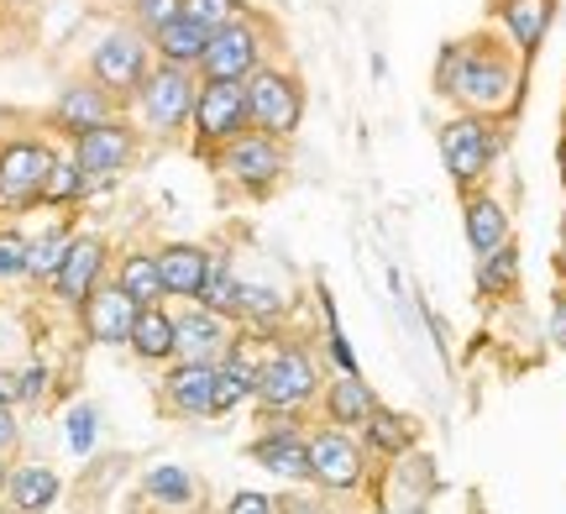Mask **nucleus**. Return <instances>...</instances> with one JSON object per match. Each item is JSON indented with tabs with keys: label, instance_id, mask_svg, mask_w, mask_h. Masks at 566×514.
<instances>
[{
	"label": "nucleus",
	"instance_id": "nucleus-7",
	"mask_svg": "<svg viewBox=\"0 0 566 514\" xmlns=\"http://www.w3.org/2000/svg\"><path fill=\"white\" fill-rule=\"evenodd\" d=\"M499 143H504V132H499L493 116H467L462 111V116H451V122L441 126V164L462 195L483 189L488 168L499 158Z\"/></svg>",
	"mask_w": 566,
	"mask_h": 514
},
{
	"label": "nucleus",
	"instance_id": "nucleus-8",
	"mask_svg": "<svg viewBox=\"0 0 566 514\" xmlns=\"http://www.w3.org/2000/svg\"><path fill=\"white\" fill-rule=\"evenodd\" d=\"M242 132H252V116H247V90L242 84H221V80H200V95H195V116H189V147L195 158H216L226 143H237Z\"/></svg>",
	"mask_w": 566,
	"mask_h": 514
},
{
	"label": "nucleus",
	"instance_id": "nucleus-20",
	"mask_svg": "<svg viewBox=\"0 0 566 514\" xmlns=\"http://www.w3.org/2000/svg\"><path fill=\"white\" fill-rule=\"evenodd\" d=\"M252 462L258 468H268V473L279 478H294V483H310V436H300L289 420L283 426H273V431H263L252 447Z\"/></svg>",
	"mask_w": 566,
	"mask_h": 514
},
{
	"label": "nucleus",
	"instance_id": "nucleus-28",
	"mask_svg": "<svg viewBox=\"0 0 566 514\" xmlns=\"http://www.w3.org/2000/svg\"><path fill=\"white\" fill-rule=\"evenodd\" d=\"M6 494L17 504V514H42L53 510L63 494V483L53 468H42V462H27V468H11V483H6Z\"/></svg>",
	"mask_w": 566,
	"mask_h": 514
},
{
	"label": "nucleus",
	"instance_id": "nucleus-21",
	"mask_svg": "<svg viewBox=\"0 0 566 514\" xmlns=\"http://www.w3.org/2000/svg\"><path fill=\"white\" fill-rule=\"evenodd\" d=\"M205 268H210V248H200V242H163L158 248V273L168 300L195 305V294L205 284Z\"/></svg>",
	"mask_w": 566,
	"mask_h": 514
},
{
	"label": "nucleus",
	"instance_id": "nucleus-15",
	"mask_svg": "<svg viewBox=\"0 0 566 514\" xmlns=\"http://www.w3.org/2000/svg\"><path fill=\"white\" fill-rule=\"evenodd\" d=\"M174 347H179L174 363H221L237 347V336H231L226 315H210L205 305H184L174 315Z\"/></svg>",
	"mask_w": 566,
	"mask_h": 514
},
{
	"label": "nucleus",
	"instance_id": "nucleus-46",
	"mask_svg": "<svg viewBox=\"0 0 566 514\" xmlns=\"http://www.w3.org/2000/svg\"><path fill=\"white\" fill-rule=\"evenodd\" d=\"M556 268L566 273V216H562V258H556Z\"/></svg>",
	"mask_w": 566,
	"mask_h": 514
},
{
	"label": "nucleus",
	"instance_id": "nucleus-41",
	"mask_svg": "<svg viewBox=\"0 0 566 514\" xmlns=\"http://www.w3.org/2000/svg\"><path fill=\"white\" fill-rule=\"evenodd\" d=\"M21 441V426H17V410H11V405H0V457L11 452V447H17Z\"/></svg>",
	"mask_w": 566,
	"mask_h": 514
},
{
	"label": "nucleus",
	"instance_id": "nucleus-17",
	"mask_svg": "<svg viewBox=\"0 0 566 514\" xmlns=\"http://www.w3.org/2000/svg\"><path fill=\"white\" fill-rule=\"evenodd\" d=\"M132 321H137V305H132L111 279L80 305V326L95 347H126V342H132Z\"/></svg>",
	"mask_w": 566,
	"mask_h": 514
},
{
	"label": "nucleus",
	"instance_id": "nucleus-16",
	"mask_svg": "<svg viewBox=\"0 0 566 514\" xmlns=\"http://www.w3.org/2000/svg\"><path fill=\"white\" fill-rule=\"evenodd\" d=\"M493 21H499L509 48L520 53V63H530L556 21V0H493Z\"/></svg>",
	"mask_w": 566,
	"mask_h": 514
},
{
	"label": "nucleus",
	"instance_id": "nucleus-30",
	"mask_svg": "<svg viewBox=\"0 0 566 514\" xmlns=\"http://www.w3.org/2000/svg\"><path fill=\"white\" fill-rule=\"evenodd\" d=\"M142 494L163 504V510H189L195 499H200V478L189 473V468H174V462H163V468H147L142 478Z\"/></svg>",
	"mask_w": 566,
	"mask_h": 514
},
{
	"label": "nucleus",
	"instance_id": "nucleus-22",
	"mask_svg": "<svg viewBox=\"0 0 566 514\" xmlns=\"http://www.w3.org/2000/svg\"><path fill=\"white\" fill-rule=\"evenodd\" d=\"M373 410H378V394H373V384H363V373H342L325 389V420L336 431H363Z\"/></svg>",
	"mask_w": 566,
	"mask_h": 514
},
{
	"label": "nucleus",
	"instance_id": "nucleus-19",
	"mask_svg": "<svg viewBox=\"0 0 566 514\" xmlns=\"http://www.w3.org/2000/svg\"><path fill=\"white\" fill-rule=\"evenodd\" d=\"M462 231H467V248L488 258V252H499L504 242H514V227H509V210L499 195H488V189H472L462 195Z\"/></svg>",
	"mask_w": 566,
	"mask_h": 514
},
{
	"label": "nucleus",
	"instance_id": "nucleus-39",
	"mask_svg": "<svg viewBox=\"0 0 566 514\" xmlns=\"http://www.w3.org/2000/svg\"><path fill=\"white\" fill-rule=\"evenodd\" d=\"M42 389H48V368H42V363H32V368L17 373V399L32 405V399H42Z\"/></svg>",
	"mask_w": 566,
	"mask_h": 514
},
{
	"label": "nucleus",
	"instance_id": "nucleus-26",
	"mask_svg": "<svg viewBox=\"0 0 566 514\" xmlns=\"http://www.w3.org/2000/svg\"><path fill=\"white\" fill-rule=\"evenodd\" d=\"M126 347L137 352L142 363H174L179 347H174V310L168 305H147L137 310V321H132V342Z\"/></svg>",
	"mask_w": 566,
	"mask_h": 514
},
{
	"label": "nucleus",
	"instance_id": "nucleus-29",
	"mask_svg": "<svg viewBox=\"0 0 566 514\" xmlns=\"http://www.w3.org/2000/svg\"><path fill=\"white\" fill-rule=\"evenodd\" d=\"M195 305H205L210 315H226V321L242 315V279H237V268H231L226 252H210V268H205V284L195 294Z\"/></svg>",
	"mask_w": 566,
	"mask_h": 514
},
{
	"label": "nucleus",
	"instance_id": "nucleus-45",
	"mask_svg": "<svg viewBox=\"0 0 566 514\" xmlns=\"http://www.w3.org/2000/svg\"><path fill=\"white\" fill-rule=\"evenodd\" d=\"M556 168H562V185H566V132H562V147H556Z\"/></svg>",
	"mask_w": 566,
	"mask_h": 514
},
{
	"label": "nucleus",
	"instance_id": "nucleus-25",
	"mask_svg": "<svg viewBox=\"0 0 566 514\" xmlns=\"http://www.w3.org/2000/svg\"><path fill=\"white\" fill-rule=\"evenodd\" d=\"M153 42V63H174V69H200L205 59V48H210V32H205L200 21H168L158 38H147Z\"/></svg>",
	"mask_w": 566,
	"mask_h": 514
},
{
	"label": "nucleus",
	"instance_id": "nucleus-6",
	"mask_svg": "<svg viewBox=\"0 0 566 514\" xmlns=\"http://www.w3.org/2000/svg\"><path fill=\"white\" fill-rule=\"evenodd\" d=\"M263 63H273L268 48V21L258 11H242L237 21H226L221 32H210V48L200 59V80H221V84H247Z\"/></svg>",
	"mask_w": 566,
	"mask_h": 514
},
{
	"label": "nucleus",
	"instance_id": "nucleus-2",
	"mask_svg": "<svg viewBox=\"0 0 566 514\" xmlns=\"http://www.w3.org/2000/svg\"><path fill=\"white\" fill-rule=\"evenodd\" d=\"M195 95H200V74L195 69H174V63H153L147 80H142L137 101L126 105L137 116L142 137L153 143H179L189 132V116H195Z\"/></svg>",
	"mask_w": 566,
	"mask_h": 514
},
{
	"label": "nucleus",
	"instance_id": "nucleus-1",
	"mask_svg": "<svg viewBox=\"0 0 566 514\" xmlns=\"http://www.w3.org/2000/svg\"><path fill=\"white\" fill-rule=\"evenodd\" d=\"M525 63L499 32H467L451 38L436 59V95L462 105L467 116H514L520 111Z\"/></svg>",
	"mask_w": 566,
	"mask_h": 514
},
{
	"label": "nucleus",
	"instance_id": "nucleus-10",
	"mask_svg": "<svg viewBox=\"0 0 566 514\" xmlns=\"http://www.w3.org/2000/svg\"><path fill=\"white\" fill-rule=\"evenodd\" d=\"M142 147H147L142 126L132 122V116H116V122H105V126H95V132L74 137L69 153H74V164L90 174V185L101 189V185H111V179H122L126 168L137 164Z\"/></svg>",
	"mask_w": 566,
	"mask_h": 514
},
{
	"label": "nucleus",
	"instance_id": "nucleus-40",
	"mask_svg": "<svg viewBox=\"0 0 566 514\" xmlns=\"http://www.w3.org/2000/svg\"><path fill=\"white\" fill-rule=\"evenodd\" d=\"M551 342L566 352V284L551 294Z\"/></svg>",
	"mask_w": 566,
	"mask_h": 514
},
{
	"label": "nucleus",
	"instance_id": "nucleus-5",
	"mask_svg": "<svg viewBox=\"0 0 566 514\" xmlns=\"http://www.w3.org/2000/svg\"><path fill=\"white\" fill-rule=\"evenodd\" d=\"M147 69H153V42L142 38L132 21H126V27H111L105 38H95L90 59H84V74L101 84L105 95H116V101H122V111L137 101Z\"/></svg>",
	"mask_w": 566,
	"mask_h": 514
},
{
	"label": "nucleus",
	"instance_id": "nucleus-3",
	"mask_svg": "<svg viewBox=\"0 0 566 514\" xmlns=\"http://www.w3.org/2000/svg\"><path fill=\"white\" fill-rule=\"evenodd\" d=\"M59 164V147L42 132H0V216H27L42 206V185Z\"/></svg>",
	"mask_w": 566,
	"mask_h": 514
},
{
	"label": "nucleus",
	"instance_id": "nucleus-47",
	"mask_svg": "<svg viewBox=\"0 0 566 514\" xmlns=\"http://www.w3.org/2000/svg\"><path fill=\"white\" fill-rule=\"evenodd\" d=\"M6 483H11V468H6V457H0V494H6Z\"/></svg>",
	"mask_w": 566,
	"mask_h": 514
},
{
	"label": "nucleus",
	"instance_id": "nucleus-38",
	"mask_svg": "<svg viewBox=\"0 0 566 514\" xmlns=\"http://www.w3.org/2000/svg\"><path fill=\"white\" fill-rule=\"evenodd\" d=\"M226 514H279V504H273L268 494H252V489H242V494H231Z\"/></svg>",
	"mask_w": 566,
	"mask_h": 514
},
{
	"label": "nucleus",
	"instance_id": "nucleus-14",
	"mask_svg": "<svg viewBox=\"0 0 566 514\" xmlns=\"http://www.w3.org/2000/svg\"><path fill=\"white\" fill-rule=\"evenodd\" d=\"M363 473H367V457L346 431L331 426V431L310 436V483L346 494V489H357V483H363Z\"/></svg>",
	"mask_w": 566,
	"mask_h": 514
},
{
	"label": "nucleus",
	"instance_id": "nucleus-42",
	"mask_svg": "<svg viewBox=\"0 0 566 514\" xmlns=\"http://www.w3.org/2000/svg\"><path fill=\"white\" fill-rule=\"evenodd\" d=\"M90 420H95V415H90V410H80V415H74V447H80V452H84V447H90Z\"/></svg>",
	"mask_w": 566,
	"mask_h": 514
},
{
	"label": "nucleus",
	"instance_id": "nucleus-34",
	"mask_svg": "<svg viewBox=\"0 0 566 514\" xmlns=\"http://www.w3.org/2000/svg\"><path fill=\"white\" fill-rule=\"evenodd\" d=\"M27 252H32V237L21 227H0V289L27 284Z\"/></svg>",
	"mask_w": 566,
	"mask_h": 514
},
{
	"label": "nucleus",
	"instance_id": "nucleus-33",
	"mask_svg": "<svg viewBox=\"0 0 566 514\" xmlns=\"http://www.w3.org/2000/svg\"><path fill=\"white\" fill-rule=\"evenodd\" d=\"M514 289H520V248H514V242H504L499 252L478 258V294H488V300H514Z\"/></svg>",
	"mask_w": 566,
	"mask_h": 514
},
{
	"label": "nucleus",
	"instance_id": "nucleus-13",
	"mask_svg": "<svg viewBox=\"0 0 566 514\" xmlns=\"http://www.w3.org/2000/svg\"><path fill=\"white\" fill-rule=\"evenodd\" d=\"M105 268H111V242H105L101 231H80L59 268V279H53V294H59L69 310H80L84 300L105 284Z\"/></svg>",
	"mask_w": 566,
	"mask_h": 514
},
{
	"label": "nucleus",
	"instance_id": "nucleus-18",
	"mask_svg": "<svg viewBox=\"0 0 566 514\" xmlns=\"http://www.w3.org/2000/svg\"><path fill=\"white\" fill-rule=\"evenodd\" d=\"M163 410L184 420L216 415V363H174L163 373Z\"/></svg>",
	"mask_w": 566,
	"mask_h": 514
},
{
	"label": "nucleus",
	"instance_id": "nucleus-12",
	"mask_svg": "<svg viewBox=\"0 0 566 514\" xmlns=\"http://www.w3.org/2000/svg\"><path fill=\"white\" fill-rule=\"evenodd\" d=\"M116 116H126L122 101H116V95H105L90 74H80V80L59 84L53 105L42 111V126L74 143V137H84V132H95V126H105V122H116Z\"/></svg>",
	"mask_w": 566,
	"mask_h": 514
},
{
	"label": "nucleus",
	"instance_id": "nucleus-48",
	"mask_svg": "<svg viewBox=\"0 0 566 514\" xmlns=\"http://www.w3.org/2000/svg\"><path fill=\"white\" fill-rule=\"evenodd\" d=\"M122 6H126V0H122Z\"/></svg>",
	"mask_w": 566,
	"mask_h": 514
},
{
	"label": "nucleus",
	"instance_id": "nucleus-36",
	"mask_svg": "<svg viewBox=\"0 0 566 514\" xmlns=\"http://www.w3.org/2000/svg\"><path fill=\"white\" fill-rule=\"evenodd\" d=\"M283 289H273V284H242V315L237 321H252V326H273L283 315Z\"/></svg>",
	"mask_w": 566,
	"mask_h": 514
},
{
	"label": "nucleus",
	"instance_id": "nucleus-9",
	"mask_svg": "<svg viewBox=\"0 0 566 514\" xmlns=\"http://www.w3.org/2000/svg\"><path fill=\"white\" fill-rule=\"evenodd\" d=\"M210 168H216L221 179H231L242 195L268 200V195L283 185V174H289V143L263 137V132H242L237 143H226L221 153L210 158Z\"/></svg>",
	"mask_w": 566,
	"mask_h": 514
},
{
	"label": "nucleus",
	"instance_id": "nucleus-32",
	"mask_svg": "<svg viewBox=\"0 0 566 514\" xmlns=\"http://www.w3.org/2000/svg\"><path fill=\"white\" fill-rule=\"evenodd\" d=\"M363 441L373 447V452H384V457H405L409 447H415V420L399 415V410H388V405H378V410L367 415Z\"/></svg>",
	"mask_w": 566,
	"mask_h": 514
},
{
	"label": "nucleus",
	"instance_id": "nucleus-31",
	"mask_svg": "<svg viewBox=\"0 0 566 514\" xmlns=\"http://www.w3.org/2000/svg\"><path fill=\"white\" fill-rule=\"evenodd\" d=\"M90 195H95L90 174L74 164V153H59V164H53L48 185H42V206L48 210H74V206H84Z\"/></svg>",
	"mask_w": 566,
	"mask_h": 514
},
{
	"label": "nucleus",
	"instance_id": "nucleus-44",
	"mask_svg": "<svg viewBox=\"0 0 566 514\" xmlns=\"http://www.w3.org/2000/svg\"><path fill=\"white\" fill-rule=\"evenodd\" d=\"M27 6H38V0H0V11H27Z\"/></svg>",
	"mask_w": 566,
	"mask_h": 514
},
{
	"label": "nucleus",
	"instance_id": "nucleus-23",
	"mask_svg": "<svg viewBox=\"0 0 566 514\" xmlns=\"http://www.w3.org/2000/svg\"><path fill=\"white\" fill-rule=\"evenodd\" d=\"M111 284L122 289L126 300L137 310H147V305H163L168 294H163V273H158V248H132L116 263V273H111Z\"/></svg>",
	"mask_w": 566,
	"mask_h": 514
},
{
	"label": "nucleus",
	"instance_id": "nucleus-35",
	"mask_svg": "<svg viewBox=\"0 0 566 514\" xmlns=\"http://www.w3.org/2000/svg\"><path fill=\"white\" fill-rule=\"evenodd\" d=\"M184 17V0H126V21L137 27L142 38H158L168 21Z\"/></svg>",
	"mask_w": 566,
	"mask_h": 514
},
{
	"label": "nucleus",
	"instance_id": "nucleus-11",
	"mask_svg": "<svg viewBox=\"0 0 566 514\" xmlns=\"http://www.w3.org/2000/svg\"><path fill=\"white\" fill-rule=\"evenodd\" d=\"M315 394H321V373L310 363V352L294 347V342L258 363V399H263L268 415H294V410H304Z\"/></svg>",
	"mask_w": 566,
	"mask_h": 514
},
{
	"label": "nucleus",
	"instance_id": "nucleus-37",
	"mask_svg": "<svg viewBox=\"0 0 566 514\" xmlns=\"http://www.w3.org/2000/svg\"><path fill=\"white\" fill-rule=\"evenodd\" d=\"M247 11V0H184V17L200 21L205 32H221L226 21H237Z\"/></svg>",
	"mask_w": 566,
	"mask_h": 514
},
{
	"label": "nucleus",
	"instance_id": "nucleus-4",
	"mask_svg": "<svg viewBox=\"0 0 566 514\" xmlns=\"http://www.w3.org/2000/svg\"><path fill=\"white\" fill-rule=\"evenodd\" d=\"M242 90H247V116H252V132L289 143V137L304 126V105L310 101H304V80L289 69V63H279V59L263 63Z\"/></svg>",
	"mask_w": 566,
	"mask_h": 514
},
{
	"label": "nucleus",
	"instance_id": "nucleus-24",
	"mask_svg": "<svg viewBox=\"0 0 566 514\" xmlns=\"http://www.w3.org/2000/svg\"><path fill=\"white\" fill-rule=\"evenodd\" d=\"M74 237H80L74 216H63V221H53L48 231H38V237H32V252H27V284L53 289L63 258H69V248H74Z\"/></svg>",
	"mask_w": 566,
	"mask_h": 514
},
{
	"label": "nucleus",
	"instance_id": "nucleus-27",
	"mask_svg": "<svg viewBox=\"0 0 566 514\" xmlns=\"http://www.w3.org/2000/svg\"><path fill=\"white\" fill-rule=\"evenodd\" d=\"M247 399H258V363L242 347H231L216 363V415H231Z\"/></svg>",
	"mask_w": 566,
	"mask_h": 514
},
{
	"label": "nucleus",
	"instance_id": "nucleus-43",
	"mask_svg": "<svg viewBox=\"0 0 566 514\" xmlns=\"http://www.w3.org/2000/svg\"><path fill=\"white\" fill-rule=\"evenodd\" d=\"M0 405H17V373L0 368Z\"/></svg>",
	"mask_w": 566,
	"mask_h": 514
}]
</instances>
